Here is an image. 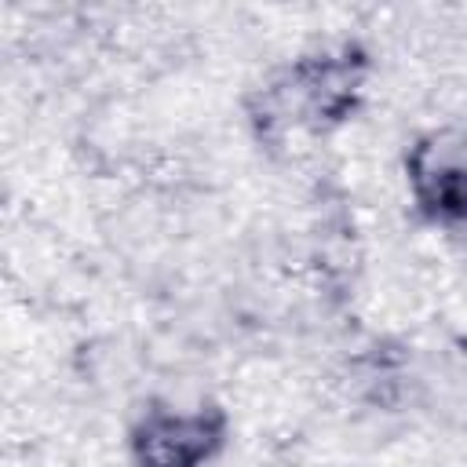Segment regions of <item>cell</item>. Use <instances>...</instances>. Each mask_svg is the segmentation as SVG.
<instances>
[{
    "label": "cell",
    "instance_id": "obj_1",
    "mask_svg": "<svg viewBox=\"0 0 467 467\" xmlns=\"http://www.w3.org/2000/svg\"><path fill=\"white\" fill-rule=\"evenodd\" d=\"M365 58L350 47L303 55L255 88L252 124L266 142L325 135L354 113L365 91Z\"/></svg>",
    "mask_w": 467,
    "mask_h": 467
},
{
    "label": "cell",
    "instance_id": "obj_2",
    "mask_svg": "<svg viewBox=\"0 0 467 467\" xmlns=\"http://www.w3.org/2000/svg\"><path fill=\"white\" fill-rule=\"evenodd\" d=\"M223 412L212 405L150 409L131 431L135 467H204L223 445Z\"/></svg>",
    "mask_w": 467,
    "mask_h": 467
},
{
    "label": "cell",
    "instance_id": "obj_3",
    "mask_svg": "<svg viewBox=\"0 0 467 467\" xmlns=\"http://www.w3.org/2000/svg\"><path fill=\"white\" fill-rule=\"evenodd\" d=\"M409 193L434 223L467 219V131H431L405 157Z\"/></svg>",
    "mask_w": 467,
    "mask_h": 467
}]
</instances>
